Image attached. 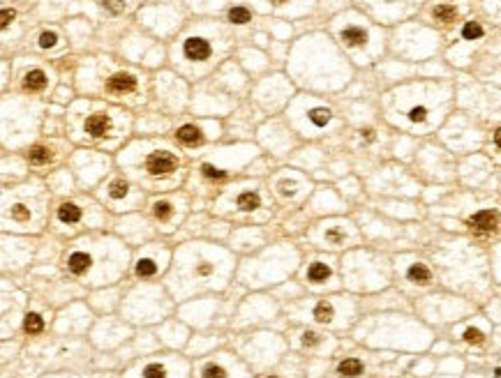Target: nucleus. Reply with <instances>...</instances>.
I'll list each match as a JSON object with an SVG mask.
<instances>
[{"instance_id":"13","label":"nucleus","mask_w":501,"mask_h":378,"mask_svg":"<svg viewBox=\"0 0 501 378\" xmlns=\"http://www.w3.org/2000/svg\"><path fill=\"white\" fill-rule=\"evenodd\" d=\"M51 157H54V155H51V148H46V145H35V148H30V152H28V159H30L32 164H46Z\"/></svg>"},{"instance_id":"4","label":"nucleus","mask_w":501,"mask_h":378,"mask_svg":"<svg viewBox=\"0 0 501 378\" xmlns=\"http://www.w3.org/2000/svg\"><path fill=\"white\" fill-rule=\"evenodd\" d=\"M84 129L90 136H104V134H109V129H111V118H109L107 113H95L84 122Z\"/></svg>"},{"instance_id":"36","label":"nucleus","mask_w":501,"mask_h":378,"mask_svg":"<svg viewBox=\"0 0 501 378\" xmlns=\"http://www.w3.org/2000/svg\"><path fill=\"white\" fill-rule=\"evenodd\" d=\"M275 5H284V2H289V0H273Z\"/></svg>"},{"instance_id":"2","label":"nucleus","mask_w":501,"mask_h":378,"mask_svg":"<svg viewBox=\"0 0 501 378\" xmlns=\"http://www.w3.org/2000/svg\"><path fill=\"white\" fill-rule=\"evenodd\" d=\"M182 53H185V58L187 60H208L210 55H213V46H210V42L204 37H190L187 42H185V46H182Z\"/></svg>"},{"instance_id":"5","label":"nucleus","mask_w":501,"mask_h":378,"mask_svg":"<svg viewBox=\"0 0 501 378\" xmlns=\"http://www.w3.org/2000/svg\"><path fill=\"white\" fill-rule=\"evenodd\" d=\"M471 226L478 228V231H494L499 226V215L494 210H480L471 217Z\"/></svg>"},{"instance_id":"17","label":"nucleus","mask_w":501,"mask_h":378,"mask_svg":"<svg viewBox=\"0 0 501 378\" xmlns=\"http://www.w3.org/2000/svg\"><path fill=\"white\" fill-rule=\"evenodd\" d=\"M307 277H310V281H326L330 277V268L326 263H312Z\"/></svg>"},{"instance_id":"7","label":"nucleus","mask_w":501,"mask_h":378,"mask_svg":"<svg viewBox=\"0 0 501 378\" xmlns=\"http://www.w3.org/2000/svg\"><path fill=\"white\" fill-rule=\"evenodd\" d=\"M90 263H92V258H90V254H86V251H74V254L67 258V268L74 274H84L86 270L90 268Z\"/></svg>"},{"instance_id":"20","label":"nucleus","mask_w":501,"mask_h":378,"mask_svg":"<svg viewBox=\"0 0 501 378\" xmlns=\"http://www.w3.org/2000/svg\"><path fill=\"white\" fill-rule=\"evenodd\" d=\"M157 272V265H155V261H150V258H141L137 263V274L139 277H150V274Z\"/></svg>"},{"instance_id":"9","label":"nucleus","mask_w":501,"mask_h":378,"mask_svg":"<svg viewBox=\"0 0 501 378\" xmlns=\"http://www.w3.org/2000/svg\"><path fill=\"white\" fill-rule=\"evenodd\" d=\"M176 136L180 138L182 143H190V145L201 143V141H204V134H201V129L194 127V125H182V127L176 132Z\"/></svg>"},{"instance_id":"38","label":"nucleus","mask_w":501,"mask_h":378,"mask_svg":"<svg viewBox=\"0 0 501 378\" xmlns=\"http://www.w3.org/2000/svg\"><path fill=\"white\" fill-rule=\"evenodd\" d=\"M270 378H275V376H270Z\"/></svg>"},{"instance_id":"29","label":"nucleus","mask_w":501,"mask_h":378,"mask_svg":"<svg viewBox=\"0 0 501 378\" xmlns=\"http://www.w3.org/2000/svg\"><path fill=\"white\" fill-rule=\"evenodd\" d=\"M56 44V32H44L42 37H39V46L42 49H49V46Z\"/></svg>"},{"instance_id":"31","label":"nucleus","mask_w":501,"mask_h":378,"mask_svg":"<svg viewBox=\"0 0 501 378\" xmlns=\"http://www.w3.org/2000/svg\"><path fill=\"white\" fill-rule=\"evenodd\" d=\"M303 344H305V346H314V344H319V334H317V332H305L303 334Z\"/></svg>"},{"instance_id":"37","label":"nucleus","mask_w":501,"mask_h":378,"mask_svg":"<svg viewBox=\"0 0 501 378\" xmlns=\"http://www.w3.org/2000/svg\"><path fill=\"white\" fill-rule=\"evenodd\" d=\"M494 374H497V376H501V367H499V369H497V371H494Z\"/></svg>"},{"instance_id":"8","label":"nucleus","mask_w":501,"mask_h":378,"mask_svg":"<svg viewBox=\"0 0 501 378\" xmlns=\"http://www.w3.org/2000/svg\"><path fill=\"white\" fill-rule=\"evenodd\" d=\"M46 85V74L42 72V69H30L28 74H26V79H23V88L30 92H37L42 90Z\"/></svg>"},{"instance_id":"21","label":"nucleus","mask_w":501,"mask_h":378,"mask_svg":"<svg viewBox=\"0 0 501 378\" xmlns=\"http://www.w3.org/2000/svg\"><path fill=\"white\" fill-rule=\"evenodd\" d=\"M109 196L111 198H125L127 196V182L116 180L111 187H109Z\"/></svg>"},{"instance_id":"28","label":"nucleus","mask_w":501,"mask_h":378,"mask_svg":"<svg viewBox=\"0 0 501 378\" xmlns=\"http://www.w3.org/2000/svg\"><path fill=\"white\" fill-rule=\"evenodd\" d=\"M427 118V108H423V106H416V108H411L409 111V120L411 122H423Z\"/></svg>"},{"instance_id":"33","label":"nucleus","mask_w":501,"mask_h":378,"mask_svg":"<svg viewBox=\"0 0 501 378\" xmlns=\"http://www.w3.org/2000/svg\"><path fill=\"white\" fill-rule=\"evenodd\" d=\"M12 19H14V12L12 9H2V28H7Z\"/></svg>"},{"instance_id":"34","label":"nucleus","mask_w":501,"mask_h":378,"mask_svg":"<svg viewBox=\"0 0 501 378\" xmlns=\"http://www.w3.org/2000/svg\"><path fill=\"white\" fill-rule=\"evenodd\" d=\"M210 272H213V265H208V263L197 268V274H201V277H206V274H210Z\"/></svg>"},{"instance_id":"24","label":"nucleus","mask_w":501,"mask_h":378,"mask_svg":"<svg viewBox=\"0 0 501 378\" xmlns=\"http://www.w3.org/2000/svg\"><path fill=\"white\" fill-rule=\"evenodd\" d=\"M310 120L314 122V125H326V122L330 120V111H328V108H314L310 113Z\"/></svg>"},{"instance_id":"16","label":"nucleus","mask_w":501,"mask_h":378,"mask_svg":"<svg viewBox=\"0 0 501 378\" xmlns=\"http://www.w3.org/2000/svg\"><path fill=\"white\" fill-rule=\"evenodd\" d=\"M340 374L342 376H358V374H363V364L356 357H349L340 364Z\"/></svg>"},{"instance_id":"11","label":"nucleus","mask_w":501,"mask_h":378,"mask_svg":"<svg viewBox=\"0 0 501 378\" xmlns=\"http://www.w3.org/2000/svg\"><path fill=\"white\" fill-rule=\"evenodd\" d=\"M407 274H409V279L413 281V284H430V279H432V272H430L423 263H413Z\"/></svg>"},{"instance_id":"22","label":"nucleus","mask_w":501,"mask_h":378,"mask_svg":"<svg viewBox=\"0 0 501 378\" xmlns=\"http://www.w3.org/2000/svg\"><path fill=\"white\" fill-rule=\"evenodd\" d=\"M480 35H483V28H480L478 23L469 21L467 26H464V30H462V37L464 39H478Z\"/></svg>"},{"instance_id":"25","label":"nucleus","mask_w":501,"mask_h":378,"mask_svg":"<svg viewBox=\"0 0 501 378\" xmlns=\"http://www.w3.org/2000/svg\"><path fill=\"white\" fill-rule=\"evenodd\" d=\"M204 378H227V369L220 364H208L204 369Z\"/></svg>"},{"instance_id":"23","label":"nucleus","mask_w":501,"mask_h":378,"mask_svg":"<svg viewBox=\"0 0 501 378\" xmlns=\"http://www.w3.org/2000/svg\"><path fill=\"white\" fill-rule=\"evenodd\" d=\"M144 378H167V369L162 364H148L144 369Z\"/></svg>"},{"instance_id":"6","label":"nucleus","mask_w":501,"mask_h":378,"mask_svg":"<svg viewBox=\"0 0 501 378\" xmlns=\"http://www.w3.org/2000/svg\"><path fill=\"white\" fill-rule=\"evenodd\" d=\"M342 42L347 46H351V49H360L367 42V32L360 26H349V28L342 30Z\"/></svg>"},{"instance_id":"14","label":"nucleus","mask_w":501,"mask_h":378,"mask_svg":"<svg viewBox=\"0 0 501 378\" xmlns=\"http://www.w3.org/2000/svg\"><path fill=\"white\" fill-rule=\"evenodd\" d=\"M259 205H261V198L254 191H245V194L238 196V208L240 210H257Z\"/></svg>"},{"instance_id":"19","label":"nucleus","mask_w":501,"mask_h":378,"mask_svg":"<svg viewBox=\"0 0 501 378\" xmlns=\"http://www.w3.org/2000/svg\"><path fill=\"white\" fill-rule=\"evenodd\" d=\"M23 327H26V332H42L44 321H42V316H39V314H28V316H26V321H23Z\"/></svg>"},{"instance_id":"32","label":"nucleus","mask_w":501,"mask_h":378,"mask_svg":"<svg viewBox=\"0 0 501 378\" xmlns=\"http://www.w3.org/2000/svg\"><path fill=\"white\" fill-rule=\"evenodd\" d=\"M326 238H328L330 242H342V233L337 231V228H330V231L326 233Z\"/></svg>"},{"instance_id":"12","label":"nucleus","mask_w":501,"mask_h":378,"mask_svg":"<svg viewBox=\"0 0 501 378\" xmlns=\"http://www.w3.org/2000/svg\"><path fill=\"white\" fill-rule=\"evenodd\" d=\"M455 16H457V9L453 5H448V2H441V5L434 7V19L439 23H453Z\"/></svg>"},{"instance_id":"10","label":"nucleus","mask_w":501,"mask_h":378,"mask_svg":"<svg viewBox=\"0 0 501 378\" xmlns=\"http://www.w3.org/2000/svg\"><path fill=\"white\" fill-rule=\"evenodd\" d=\"M58 219H60L62 224H76V221L81 219V208L74 203H62L60 208H58Z\"/></svg>"},{"instance_id":"26","label":"nucleus","mask_w":501,"mask_h":378,"mask_svg":"<svg viewBox=\"0 0 501 378\" xmlns=\"http://www.w3.org/2000/svg\"><path fill=\"white\" fill-rule=\"evenodd\" d=\"M152 212H155L157 219H169V215H171V203H169V201H160V203H155Z\"/></svg>"},{"instance_id":"18","label":"nucleus","mask_w":501,"mask_h":378,"mask_svg":"<svg viewBox=\"0 0 501 378\" xmlns=\"http://www.w3.org/2000/svg\"><path fill=\"white\" fill-rule=\"evenodd\" d=\"M314 318H317L319 323L333 321V307H330V302H319L317 304V307H314Z\"/></svg>"},{"instance_id":"1","label":"nucleus","mask_w":501,"mask_h":378,"mask_svg":"<svg viewBox=\"0 0 501 378\" xmlns=\"http://www.w3.org/2000/svg\"><path fill=\"white\" fill-rule=\"evenodd\" d=\"M146 166H148V173L150 175H167V173H171V171H176L178 159H176L171 152H155V155L148 157Z\"/></svg>"},{"instance_id":"30","label":"nucleus","mask_w":501,"mask_h":378,"mask_svg":"<svg viewBox=\"0 0 501 378\" xmlns=\"http://www.w3.org/2000/svg\"><path fill=\"white\" fill-rule=\"evenodd\" d=\"M104 5H107L111 12H122V9H125V2H122V0H104Z\"/></svg>"},{"instance_id":"15","label":"nucleus","mask_w":501,"mask_h":378,"mask_svg":"<svg viewBox=\"0 0 501 378\" xmlns=\"http://www.w3.org/2000/svg\"><path fill=\"white\" fill-rule=\"evenodd\" d=\"M252 19L250 9L247 7H240V5H236V7L229 9V21L236 23V26H243V23H247Z\"/></svg>"},{"instance_id":"27","label":"nucleus","mask_w":501,"mask_h":378,"mask_svg":"<svg viewBox=\"0 0 501 378\" xmlns=\"http://www.w3.org/2000/svg\"><path fill=\"white\" fill-rule=\"evenodd\" d=\"M464 341H469V344H483V332L476 330V327H469V330L464 332Z\"/></svg>"},{"instance_id":"35","label":"nucleus","mask_w":501,"mask_h":378,"mask_svg":"<svg viewBox=\"0 0 501 378\" xmlns=\"http://www.w3.org/2000/svg\"><path fill=\"white\" fill-rule=\"evenodd\" d=\"M494 143H497V148H501V129L494 132Z\"/></svg>"},{"instance_id":"3","label":"nucleus","mask_w":501,"mask_h":378,"mask_svg":"<svg viewBox=\"0 0 501 378\" xmlns=\"http://www.w3.org/2000/svg\"><path fill=\"white\" fill-rule=\"evenodd\" d=\"M107 88L111 92H116V95H122V92H132L134 88H137V79L132 74H127V72H118V74H114L111 79L107 81Z\"/></svg>"}]
</instances>
